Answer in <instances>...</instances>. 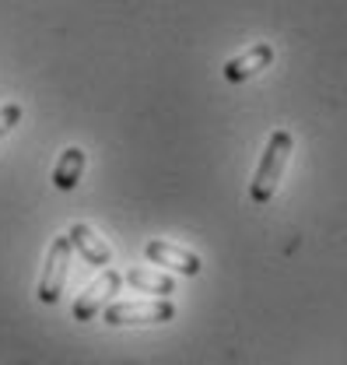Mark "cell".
Here are the masks:
<instances>
[{
	"instance_id": "cell-5",
	"label": "cell",
	"mask_w": 347,
	"mask_h": 365,
	"mask_svg": "<svg viewBox=\"0 0 347 365\" xmlns=\"http://www.w3.org/2000/svg\"><path fill=\"white\" fill-rule=\"evenodd\" d=\"M144 257L155 264V267H165V271H179L182 277H197L200 274V257L186 246H175V242H165V239H151L144 246Z\"/></svg>"
},
{
	"instance_id": "cell-7",
	"label": "cell",
	"mask_w": 347,
	"mask_h": 365,
	"mask_svg": "<svg viewBox=\"0 0 347 365\" xmlns=\"http://www.w3.org/2000/svg\"><path fill=\"white\" fill-rule=\"evenodd\" d=\"M67 239H71V246L85 257L88 264H95V267H105V264L113 260V246H109L91 225H85V222H78V225L67 228Z\"/></svg>"
},
{
	"instance_id": "cell-10",
	"label": "cell",
	"mask_w": 347,
	"mask_h": 365,
	"mask_svg": "<svg viewBox=\"0 0 347 365\" xmlns=\"http://www.w3.org/2000/svg\"><path fill=\"white\" fill-rule=\"evenodd\" d=\"M18 123H21V106L18 102H4L0 106V137H7Z\"/></svg>"
},
{
	"instance_id": "cell-1",
	"label": "cell",
	"mask_w": 347,
	"mask_h": 365,
	"mask_svg": "<svg viewBox=\"0 0 347 365\" xmlns=\"http://www.w3.org/2000/svg\"><path fill=\"white\" fill-rule=\"evenodd\" d=\"M291 151H295L291 130H274L270 134V140H266V148H263V155H260V165L253 173V182H249L253 204H270L274 200L277 186L284 180V169L291 162Z\"/></svg>"
},
{
	"instance_id": "cell-4",
	"label": "cell",
	"mask_w": 347,
	"mask_h": 365,
	"mask_svg": "<svg viewBox=\"0 0 347 365\" xmlns=\"http://www.w3.org/2000/svg\"><path fill=\"white\" fill-rule=\"evenodd\" d=\"M120 288H123V274L120 271H102L91 284H88L85 292L78 295V302H74V319H81V323L95 319V313H102L105 302H109Z\"/></svg>"
},
{
	"instance_id": "cell-3",
	"label": "cell",
	"mask_w": 347,
	"mask_h": 365,
	"mask_svg": "<svg viewBox=\"0 0 347 365\" xmlns=\"http://www.w3.org/2000/svg\"><path fill=\"white\" fill-rule=\"evenodd\" d=\"M175 317V306L169 299H130L105 306V323L113 327H137V323H165Z\"/></svg>"
},
{
	"instance_id": "cell-8",
	"label": "cell",
	"mask_w": 347,
	"mask_h": 365,
	"mask_svg": "<svg viewBox=\"0 0 347 365\" xmlns=\"http://www.w3.org/2000/svg\"><path fill=\"white\" fill-rule=\"evenodd\" d=\"M88 165V155L81 148H63L60 151V158H56V165H53V186L56 190H74L78 182H81V173H85Z\"/></svg>"
},
{
	"instance_id": "cell-2",
	"label": "cell",
	"mask_w": 347,
	"mask_h": 365,
	"mask_svg": "<svg viewBox=\"0 0 347 365\" xmlns=\"http://www.w3.org/2000/svg\"><path fill=\"white\" fill-rule=\"evenodd\" d=\"M71 257H74V246L63 235H56L46 250V264L43 274H39V302L43 306H53L60 295H63V284H67V271H71Z\"/></svg>"
},
{
	"instance_id": "cell-9",
	"label": "cell",
	"mask_w": 347,
	"mask_h": 365,
	"mask_svg": "<svg viewBox=\"0 0 347 365\" xmlns=\"http://www.w3.org/2000/svg\"><path fill=\"white\" fill-rule=\"evenodd\" d=\"M123 281H127L130 288H137V292H155V295H172L175 292L172 274H158V271H147V267H133V271H127Z\"/></svg>"
},
{
	"instance_id": "cell-6",
	"label": "cell",
	"mask_w": 347,
	"mask_h": 365,
	"mask_svg": "<svg viewBox=\"0 0 347 365\" xmlns=\"http://www.w3.org/2000/svg\"><path fill=\"white\" fill-rule=\"evenodd\" d=\"M274 63V46L270 43H257L249 46L246 53H239V56H232V60H224V78L232 81V85H242V81H249V78H257L260 71H266Z\"/></svg>"
}]
</instances>
